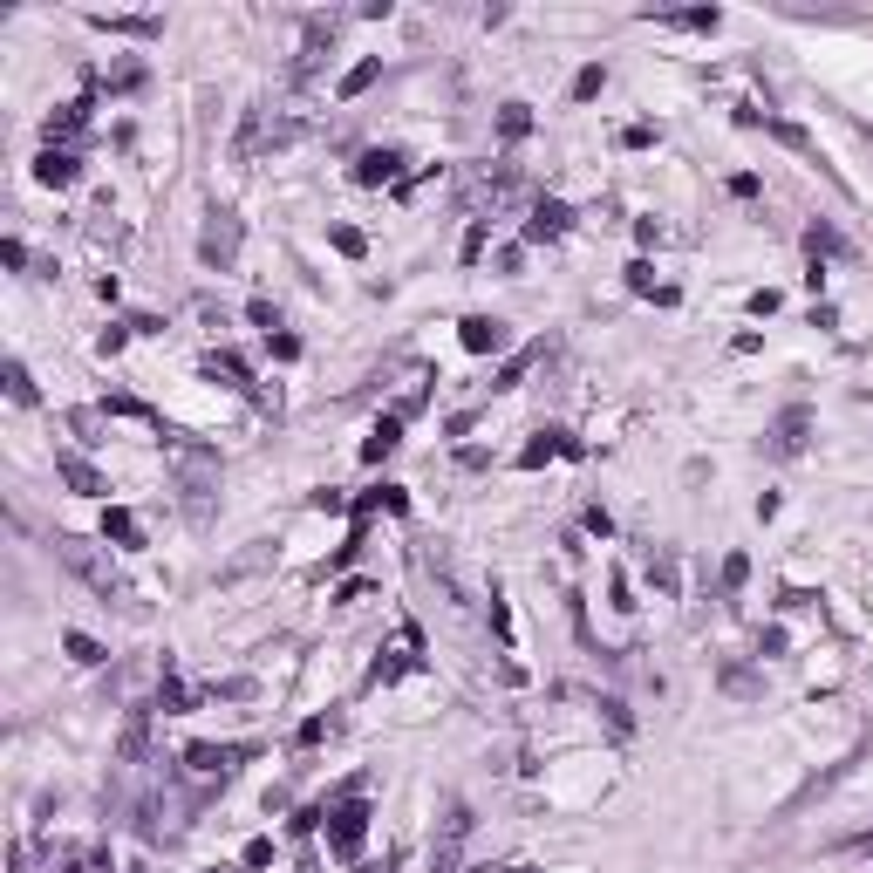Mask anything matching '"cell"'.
Here are the masks:
<instances>
[{
	"label": "cell",
	"mask_w": 873,
	"mask_h": 873,
	"mask_svg": "<svg viewBox=\"0 0 873 873\" xmlns=\"http://www.w3.org/2000/svg\"><path fill=\"white\" fill-rule=\"evenodd\" d=\"M164 457H171V478H178L185 512H191V519H205V512H212V492H219V478H226L219 451H212V444H191V437H171Z\"/></svg>",
	"instance_id": "obj_1"
},
{
	"label": "cell",
	"mask_w": 873,
	"mask_h": 873,
	"mask_svg": "<svg viewBox=\"0 0 873 873\" xmlns=\"http://www.w3.org/2000/svg\"><path fill=\"white\" fill-rule=\"evenodd\" d=\"M55 560L76 573V580H89L103 601H116V608H130V587L116 580V567H110V553L103 546H89V539H76V532H55Z\"/></svg>",
	"instance_id": "obj_2"
},
{
	"label": "cell",
	"mask_w": 873,
	"mask_h": 873,
	"mask_svg": "<svg viewBox=\"0 0 873 873\" xmlns=\"http://www.w3.org/2000/svg\"><path fill=\"white\" fill-rule=\"evenodd\" d=\"M369 798L355 792V798H328V853L335 860H355L362 853V839H369Z\"/></svg>",
	"instance_id": "obj_3"
},
{
	"label": "cell",
	"mask_w": 873,
	"mask_h": 873,
	"mask_svg": "<svg viewBox=\"0 0 873 873\" xmlns=\"http://www.w3.org/2000/svg\"><path fill=\"white\" fill-rule=\"evenodd\" d=\"M239 239H246L239 212H232V205H212V212H205V232H198V260L212 266V273H226V266L239 260Z\"/></svg>",
	"instance_id": "obj_4"
},
{
	"label": "cell",
	"mask_w": 873,
	"mask_h": 873,
	"mask_svg": "<svg viewBox=\"0 0 873 873\" xmlns=\"http://www.w3.org/2000/svg\"><path fill=\"white\" fill-rule=\"evenodd\" d=\"M805 444H812V410H805V403L778 410V417H771V430L758 437V451L771 457V464H792V457H805Z\"/></svg>",
	"instance_id": "obj_5"
},
{
	"label": "cell",
	"mask_w": 873,
	"mask_h": 873,
	"mask_svg": "<svg viewBox=\"0 0 873 873\" xmlns=\"http://www.w3.org/2000/svg\"><path fill=\"white\" fill-rule=\"evenodd\" d=\"M403 164H410V157L396 151V144H369V151L355 157V171H348V178H355L362 191H382V185H403Z\"/></svg>",
	"instance_id": "obj_6"
},
{
	"label": "cell",
	"mask_w": 873,
	"mask_h": 873,
	"mask_svg": "<svg viewBox=\"0 0 873 873\" xmlns=\"http://www.w3.org/2000/svg\"><path fill=\"white\" fill-rule=\"evenodd\" d=\"M253 751H260V744H185V764L205 771V778H226V771H239Z\"/></svg>",
	"instance_id": "obj_7"
},
{
	"label": "cell",
	"mask_w": 873,
	"mask_h": 873,
	"mask_svg": "<svg viewBox=\"0 0 873 873\" xmlns=\"http://www.w3.org/2000/svg\"><path fill=\"white\" fill-rule=\"evenodd\" d=\"M198 369H205L212 382H226V389H239V396H253V403H266V389L253 382V369H246V362H239L232 348H212V355H205Z\"/></svg>",
	"instance_id": "obj_8"
},
{
	"label": "cell",
	"mask_w": 873,
	"mask_h": 873,
	"mask_svg": "<svg viewBox=\"0 0 873 873\" xmlns=\"http://www.w3.org/2000/svg\"><path fill=\"white\" fill-rule=\"evenodd\" d=\"M464 839H471V805H451V812H444V839H437V853H430V873H457Z\"/></svg>",
	"instance_id": "obj_9"
},
{
	"label": "cell",
	"mask_w": 873,
	"mask_h": 873,
	"mask_svg": "<svg viewBox=\"0 0 873 873\" xmlns=\"http://www.w3.org/2000/svg\"><path fill=\"white\" fill-rule=\"evenodd\" d=\"M457 342L471 348V355H498V348L512 342V328H505L498 314H464V321H457Z\"/></svg>",
	"instance_id": "obj_10"
},
{
	"label": "cell",
	"mask_w": 873,
	"mask_h": 873,
	"mask_svg": "<svg viewBox=\"0 0 873 873\" xmlns=\"http://www.w3.org/2000/svg\"><path fill=\"white\" fill-rule=\"evenodd\" d=\"M417 669H423V642H417V628H403V648H396V655H382L376 669H369V683L389 689V683H403V676H417Z\"/></svg>",
	"instance_id": "obj_11"
},
{
	"label": "cell",
	"mask_w": 873,
	"mask_h": 873,
	"mask_svg": "<svg viewBox=\"0 0 873 873\" xmlns=\"http://www.w3.org/2000/svg\"><path fill=\"white\" fill-rule=\"evenodd\" d=\"M573 219H580L573 205H560V198H539V205H532V219H526V239H532V246H546V239H567Z\"/></svg>",
	"instance_id": "obj_12"
},
{
	"label": "cell",
	"mask_w": 873,
	"mask_h": 873,
	"mask_svg": "<svg viewBox=\"0 0 873 873\" xmlns=\"http://www.w3.org/2000/svg\"><path fill=\"white\" fill-rule=\"evenodd\" d=\"M55 478H62L76 498H103V492H110V485H103V471H96L89 457H76V451H55Z\"/></svg>",
	"instance_id": "obj_13"
},
{
	"label": "cell",
	"mask_w": 873,
	"mask_h": 873,
	"mask_svg": "<svg viewBox=\"0 0 873 873\" xmlns=\"http://www.w3.org/2000/svg\"><path fill=\"white\" fill-rule=\"evenodd\" d=\"M328 48H335V14H314V21H307V41H301V62H294V82L314 76Z\"/></svg>",
	"instance_id": "obj_14"
},
{
	"label": "cell",
	"mask_w": 873,
	"mask_h": 873,
	"mask_svg": "<svg viewBox=\"0 0 873 873\" xmlns=\"http://www.w3.org/2000/svg\"><path fill=\"white\" fill-rule=\"evenodd\" d=\"M546 457H580V437H567V430H539L526 451H519V471H539Z\"/></svg>",
	"instance_id": "obj_15"
},
{
	"label": "cell",
	"mask_w": 873,
	"mask_h": 873,
	"mask_svg": "<svg viewBox=\"0 0 873 873\" xmlns=\"http://www.w3.org/2000/svg\"><path fill=\"white\" fill-rule=\"evenodd\" d=\"M89 28H103V35H130V41H157V35H164L157 14H89Z\"/></svg>",
	"instance_id": "obj_16"
},
{
	"label": "cell",
	"mask_w": 873,
	"mask_h": 873,
	"mask_svg": "<svg viewBox=\"0 0 873 873\" xmlns=\"http://www.w3.org/2000/svg\"><path fill=\"white\" fill-rule=\"evenodd\" d=\"M35 178H41V185H55V191H69L82 178V157L76 151H41L35 157Z\"/></svg>",
	"instance_id": "obj_17"
},
{
	"label": "cell",
	"mask_w": 873,
	"mask_h": 873,
	"mask_svg": "<svg viewBox=\"0 0 873 873\" xmlns=\"http://www.w3.org/2000/svg\"><path fill=\"white\" fill-rule=\"evenodd\" d=\"M89 110H96V103H89V96H76V103H62V110L48 116V151H62V144L76 137L82 123H89Z\"/></svg>",
	"instance_id": "obj_18"
},
{
	"label": "cell",
	"mask_w": 873,
	"mask_h": 873,
	"mask_svg": "<svg viewBox=\"0 0 873 873\" xmlns=\"http://www.w3.org/2000/svg\"><path fill=\"white\" fill-rule=\"evenodd\" d=\"M846 253H853V246L839 239V226H826V219H819V226H805V260H812V266L846 260Z\"/></svg>",
	"instance_id": "obj_19"
},
{
	"label": "cell",
	"mask_w": 873,
	"mask_h": 873,
	"mask_svg": "<svg viewBox=\"0 0 873 873\" xmlns=\"http://www.w3.org/2000/svg\"><path fill=\"white\" fill-rule=\"evenodd\" d=\"M396 444H403V417H382L369 437H362V464H382V457H396Z\"/></svg>",
	"instance_id": "obj_20"
},
{
	"label": "cell",
	"mask_w": 873,
	"mask_h": 873,
	"mask_svg": "<svg viewBox=\"0 0 873 873\" xmlns=\"http://www.w3.org/2000/svg\"><path fill=\"white\" fill-rule=\"evenodd\" d=\"M144 744H151V710H130V723H123V744H116V758H123V764H144Z\"/></svg>",
	"instance_id": "obj_21"
},
{
	"label": "cell",
	"mask_w": 873,
	"mask_h": 873,
	"mask_svg": "<svg viewBox=\"0 0 873 873\" xmlns=\"http://www.w3.org/2000/svg\"><path fill=\"white\" fill-rule=\"evenodd\" d=\"M103 539H116V546H130V553H137V546H144V526H137V512L110 505V512H103Z\"/></svg>",
	"instance_id": "obj_22"
},
{
	"label": "cell",
	"mask_w": 873,
	"mask_h": 873,
	"mask_svg": "<svg viewBox=\"0 0 873 873\" xmlns=\"http://www.w3.org/2000/svg\"><path fill=\"white\" fill-rule=\"evenodd\" d=\"M717 683H723V696H737V703H751V696H764V676H758V669H737V662L723 669Z\"/></svg>",
	"instance_id": "obj_23"
},
{
	"label": "cell",
	"mask_w": 873,
	"mask_h": 873,
	"mask_svg": "<svg viewBox=\"0 0 873 873\" xmlns=\"http://www.w3.org/2000/svg\"><path fill=\"white\" fill-rule=\"evenodd\" d=\"M376 76H382V62L369 55V62H355V69L342 76V89H335V96H342V103H355V96H369V89H376Z\"/></svg>",
	"instance_id": "obj_24"
},
{
	"label": "cell",
	"mask_w": 873,
	"mask_h": 873,
	"mask_svg": "<svg viewBox=\"0 0 873 873\" xmlns=\"http://www.w3.org/2000/svg\"><path fill=\"white\" fill-rule=\"evenodd\" d=\"M662 21H669V28H689V35H717L723 28L717 7H683V14H662Z\"/></svg>",
	"instance_id": "obj_25"
},
{
	"label": "cell",
	"mask_w": 873,
	"mask_h": 873,
	"mask_svg": "<svg viewBox=\"0 0 873 873\" xmlns=\"http://www.w3.org/2000/svg\"><path fill=\"white\" fill-rule=\"evenodd\" d=\"M498 137H505V144L532 137V103H505V110H498Z\"/></svg>",
	"instance_id": "obj_26"
},
{
	"label": "cell",
	"mask_w": 873,
	"mask_h": 873,
	"mask_svg": "<svg viewBox=\"0 0 873 873\" xmlns=\"http://www.w3.org/2000/svg\"><path fill=\"white\" fill-rule=\"evenodd\" d=\"M7 396H14L21 410H35V403H41V389H35V376H28V362H7Z\"/></svg>",
	"instance_id": "obj_27"
},
{
	"label": "cell",
	"mask_w": 873,
	"mask_h": 873,
	"mask_svg": "<svg viewBox=\"0 0 873 873\" xmlns=\"http://www.w3.org/2000/svg\"><path fill=\"white\" fill-rule=\"evenodd\" d=\"M648 580H655L662 594H676V587H683V567H676V553H648Z\"/></svg>",
	"instance_id": "obj_28"
},
{
	"label": "cell",
	"mask_w": 873,
	"mask_h": 873,
	"mask_svg": "<svg viewBox=\"0 0 873 873\" xmlns=\"http://www.w3.org/2000/svg\"><path fill=\"white\" fill-rule=\"evenodd\" d=\"M157 703H164V710H171V717H185L191 703H198V696H191L185 683H178V676H171V669H164V683H157Z\"/></svg>",
	"instance_id": "obj_29"
},
{
	"label": "cell",
	"mask_w": 873,
	"mask_h": 873,
	"mask_svg": "<svg viewBox=\"0 0 873 873\" xmlns=\"http://www.w3.org/2000/svg\"><path fill=\"white\" fill-rule=\"evenodd\" d=\"M62 648H69V662H82V669H96V662H103V642H89L82 628H69V635H62Z\"/></svg>",
	"instance_id": "obj_30"
},
{
	"label": "cell",
	"mask_w": 873,
	"mask_h": 873,
	"mask_svg": "<svg viewBox=\"0 0 873 873\" xmlns=\"http://www.w3.org/2000/svg\"><path fill=\"white\" fill-rule=\"evenodd\" d=\"M601 89H608V69H601V62H587V69L573 76V103H594Z\"/></svg>",
	"instance_id": "obj_31"
},
{
	"label": "cell",
	"mask_w": 873,
	"mask_h": 873,
	"mask_svg": "<svg viewBox=\"0 0 873 873\" xmlns=\"http://www.w3.org/2000/svg\"><path fill=\"white\" fill-rule=\"evenodd\" d=\"M144 89V62H116L110 69V96H137Z\"/></svg>",
	"instance_id": "obj_32"
},
{
	"label": "cell",
	"mask_w": 873,
	"mask_h": 873,
	"mask_svg": "<svg viewBox=\"0 0 873 873\" xmlns=\"http://www.w3.org/2000/svg\"><path fill=\"white\" fill-rule=\"evenodd\" d=\"M764 130H771V137H778V144H785V151H798V157H812V137H805V130H798V123H778V116H771V123H764Z\"/></svg>",
	"instance_id": "obj_33"
},
{
	"label": "cell",
	"mask_w": 873,
	"mask_h": 873,
	"mask_svg": "<svg viewBox=\"0 0 873 873\" xmlns=\"http://www.w3.org/2000/svg\"><path fill=\"white\" fill-rule=\"evenodd\" d=\"M328 239H335V253H342V260H362V253H369V239H362L355 226H335Z\"/></svg>",
	"instance_id": "obj_34"
},
{
	"label": "cell",
	"mask_w": 873,
	"mask_h": 873,
	"mask_svg": "<svg viewBox=\"0 0 873 873\" xmlns=\"http://www.w3.org/2000/svg\"><path fill=\"white\" fill-rule=\"evenodd\" d=\"M628 294H642V301H655V294H662V287H655V266H648V260L628 266Z\"/></svg>",
	"instance_id": "obj_35"
},
{
	"label": "cell",
	"mask_w": 873,
	"mask_h": 873,
	"mask_svg": "<svg viewBox=\"0 0 873 873\" xmlns=\"http://www.w3.org/2000/svg\"><path fill=\"white\" fill-rule=\"evenodd\" d=\"M601 717H608L614 737H628V730H635V717H628V703H621V696H601Z\"/></svg>",
	"instance_id": "obj_36"
},
{
	"label": "cell",
	"mask_w": 873,
	"mask_h": 873,
	"mask_svg": "<svg viewBox=\"0 0 873 873\" xmlns=\"http://www.w3.org/2000/svg\"><path fill=\"white\" fill-rule=\"evenodd\" d=\"M266 355H273V362H301V335H287V328L266 335Z\"/></svg>",
	"instance_id": "obj_37"
},
{
	"label": "cell",
	"mask_w": 873,
	"mask_h": 873,
	"mask_svg": "<svg viewBox=\"0 0 873 873\" xmlns=\"http://www.w3.org/2000/svg\"><path fill=\"white\" fill-rule=\"evenodd\" d=\"M532 355H539V348H532ZM532 355H512V362L498 369V382H492V389H519V382H526V369H532Z\"/></svg>",
	"instance_id": "obj_38"
},
{
	"label": "cell",
	"mask_w": 873,
	"mask_h": 873,
	"mask_svg": "<svg viewBox=\"0 0 873 873\" xmlns=\"http://www.w3.org/2000/svg\"><path fill=\"white\" fill-rule=\"evenodd\" d=\"M69 430H76L82 444H96V430H103V410H69Z\"/></svg>",
	"instance_id": "obj_39"
},
{
	"label": "cell",
	"mask_w": 873,
	"mask_h": 873,
	"mask_svg": "<svg viewBox=\"0 0 873 873\" xmlns=\"http://www.w3.org/2000/svg\"><path fill=\"white\" fill-rule=\"evenodd\" d=\"M655 137H662V130H655V123H628V130H621V151H648V144H655Z\"/></svg>",
	"instance_id": "obj_40"
},
{
	"label": "cell",
	"mask_w": 873,
	"mask_h": 873,
	"mask_svg": "<svg viewBox=\"0 0 873 873\" xmlns=\"http://www.w3.org/2000/svg\"><path fill=\"white\" fill-rule=\"evenodd\" d=\"M744 580H751V560H744V553H730V560H723V594H737Z\"/></svg>",
	"instance_id": "obj_41"
},
{
	"label": "cell",
	"mask_w": 873,
	"mask_h": 873,
	"mask_svg": "<svg viewBox=\"0 0 873 873\" xmlns=\"http://www.w3.org/2000/svg\"><path fill=\"white\" fill-rule=\"evenodd\" d=\"M246 314H253V328H266V335H280V307L266 301V294H260L253 307H246Z\"/></svg>",
	"instance_id": "obj_42"
},
{
	"label": "cell",
	"mask_w": 873,
	"mask_h": 873,
	"mask_svg": "<svg viewBox=\"0 0 873 873\" xmlns=\"http://www.w3.org/2000/svg\"><path fill=\"white\" fill-rule=\"evenodd\" d=\"M608 608H614V614H628V608H635V601H628V573H621V567L608 573Z\"/></svg>",
	"instance_id": "obj_43"
},
{
	"label": "cell",
	"mask_w": 873,
	"mask_h": 873,
	"mask_svg": "<svg viewBox=\"0 0 873 873\" xmlns=\"http://www.w3.org/2000/svg\"><path fill=\"white\" fill-rule=\"evenodd\" d=\"M253 567H266V539H260V546H246V553L232 560V567H226V580H239V573H253Z\"/></svg>",
	"instance_id": "obj_44"
},
{
	"label": "cell",
	"mask_w": 873,
	"mask_h": 873,
	"mask_svg": "<svg viewBox=\"0 0 873 873\" xmlns=\"http://www.w3.org/2000/svg\"><path fill=\"white\" fill-rule=\"evenodd\" d=\"M307 505H314V512H348V498L335 492V485H321V492H307Z\"/></svg>",
	"instance_id": "obj_45"
},
{
	"label": "cell",
	"mask_w": 873,
	"mask_h": 873,
	"mask_svg": "<svg viewBox=\"0 0 873 873\" xmlns=\"http://www.w3.org/2000/svg\"><path fill=\"white\" fill-rule=\"evenodd\" d=\"M321 737H328V717H307L301 730H294V744H301V751H307V744H321Z\"/></svg>",
	"instance_id": "obj_46"
},
{
	"label": "cell",
	"mask_w": 873,
	"mask_h": 873,
	"mask_svg": "<svg viewBox=\"0 0 873 873\" xmlns=\"http://www.w3.org/2000/svg\"><path fill=\"white\" fill-rule=\"evenodd\" d=\"M123 342H130V328H103V335H96V355H123Z\"/></svg>",
	"instance_id": "obj_47"
},
{
	"label": "cell",
	"mask_w": 873,
	"mask_h": 873,
	"mask_svg": "<svg viewBox=\"0 0 873 873\" xmlns=\"http://www.w3.org/2000/svg\"><path fill=\"white\" fill-rule=\"evenodd\" d=\"M382 512H396V519H403V512H410V492H403V485H382Z\"/></svg>",
	"instance_id": "obj_48"
},
{
	"label": "cell",
	"mask_w": 873,
	"mask_h": 873,
	"mask_svg": "<svg viewBox=\"0 0 873 873\" xmlns=\"http://www.w3.org/2000/svg\"><path fill=\"white\" fill-rule=\"evenodd\" d=\"M335 601H342V608H355V601H369V580H342V587H335Z\"/></svg>",
	"instance_id": "obj_49"
},
{
	"label": "cell",
	"mask_w": 873,
	"mask_h": 873,
	"mask_svg": "<svg viewBox=\"0 0 873 873\" xmlns=\"http://www.w3.org/2000/svg\"><path fill=\"white\" fill-rule=\"evenodd\" d=\"M246 867H253V873L273 867V839H253V846H246Z\"/></svg>",
	"instance_id": "obj_50"
},
{
	"label": "cell",
	"mask_w": 873,
	"mask_h": 873,
	"mask_svg": "<svg viewBox=\"0 0 873 873\" xmlns=\"http://www.w3.org/2000/svg\"><path fill=\"white\" fill-rule=\"evenodd\" d=\"M580 526L594 532V539H608V532H614V519H608V512H601V505H587V519H580Z\"/></svg>",
	"instance_id": "obj_51"
},
{
	"label": "cell",
	"mask_w": 873,
	"mask_h": 873,
	"mask_svg": "<svg viewBox=\"0 0 873 873\" xmlns=\"http://www.w3.org/2000/svg\"><path fill=\"white\" fill-rule=\"evenodd\" d=\"M492 628H498V642H512V608L492 594Z\"/></svg>",
	"instance_id": "obj_52"
},
{
	"label": "cell",
	"mask_w": 873,
	"mask_h": 873,
	"mask_svg": "<svg viewBox=\"0 0 873 873\" xmlns=\"http://www.w3.org/2000/svg\"><path fill=\"white\" fill-rule=\"evenodd\" d=\"M758 655H785V628H764V635H758Z\"/></svg>",
	"instance_id": "obj_53"
},
{
	"label": "cell",
	"mask_w": 873,
	"mask_h": 873,
	"mask_svg": "<svg viewBox=\"0 0 873 873\" xmlns=\"http://www.w3.org/2000/svg\"><path fill=\"white\" fill-rule=\"evenodd\" d=\"M751 314H758V321H764V314H778V294H771V287H758V294H751Z\"/></svg>",
	"instance_id": "obj_54"
},
{
	"label": "cell",
	"mask_w": 873,
	"mask_h": 873,
	"mask_svg": "<svg viewBox=\"0 0 873 873\" xmlns=\"http://www.w3.org/2000/svg\"><path fill=\"white\" fill-rule=\"evenodd\" d=\"M389 867H396V853H382V860H369L362 873H389Z\"/></svg>",
	"instance_id": "obj_55"
},
{
	"label": "cell",
	"mask_w": 873,
	"mask_h": 873,
	"mask_svg": "<svg viewBox=\"0 0 873 873\" xmlns=\"http://www.w3.org/2000/svg\"><path fill=\"white\" fill-rule=\"evenodd\" d=\"M853 846H860V853H867V860H873V833H867V839H853Z\"/></svg>",
	"instance_id": "obj_56"
},
{
	"label": "cell",
	"mask_w": 873,
	"mask_h": 873,
	"mask_svg": "<svg viewBox=\"0 0 873 873\" xmlns=\"http://www.w3.org/2000/svg\"><path fill=\"white\" fill-rule=\"evenodd\" d=\"M505 873H539V867H505Z\"/></svg>",
	"instance_id": "obj_57"
},
{
	"label": "cell",
	"mask_w": 873,
	"mask_h": 873,
	"mask_svg": "<svg viewBox=\"0 0 873 873\" xmlns=\"http://www.w3.org/2000/svg\"><path fill=\"white\" fill-rule=\"evenodd\" d=\"M212 873H232V867H212Z\"/></svg>",
	"instance_id": "obj_58"
}]
</instances>
